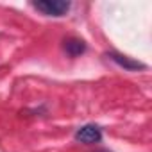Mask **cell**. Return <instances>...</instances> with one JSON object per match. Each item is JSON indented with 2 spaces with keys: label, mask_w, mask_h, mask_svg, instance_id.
I'll use <instances>...</instances> for the list:
<instances>
[{
  "label": "cell",
  "mask_w": 152,
  "mask_h": 152,
  "mask_svg": "<svg viewBox=\"0 0 152 152\" xmlns=\"http://www.w3.org/2000/svg\"><path fill=\"white\" fill-rule=\"evenodd\" d=\"M64 48L70 56H79L86 50V45L81 39H68V41H64Z\"/></svg>",
  "instance_id": "obj_4"
},
{
  "label": "cell",
  "mask_w": 152,
  "mask_h": 152,
  "mask_svg": "<svg viewBox=\"0 0 152 152\" xmlns=\"http://www.w3.org/2000/svg\"><path fill=\"white\" fill-rule=\"evenodd\" d=\"M75 140L81 141V143H86V145L99 143L102 140V132H100V129L97 125L88 124V125H83L81 129H77V132H75Z\"/></svg>",
  "instance_id": "obj_2"
},
{
  "label": "cell",
  "mask_w": 152,
  "mask_h": 152,
  "mask_svg": "<svg viewBox=\"0 0 152 152\" xmlns=\"http://www.w3.org/2000/svg\"><path fill=\"white\" fill-rule=\"evenodd\" d=\"M116 64H120L122 68H125V70H141V68H145V64L143 63H140V61H134V59H131V57H127V56H122V54H116V52H111V54H107Z\"/></svg>",
  "instance_id": "obj_3"
},
{
  "label": "cell",
  "mask_w": 152,
  "mask_h": 152,
  "mask_svg": "<svg viewBox=\"0 0 152 152\" xmlns=\"http://www.w3.org/2000/svg\"><path fill=\"white\" fill-rule=\"evenodd\" d=\"M32 6L47 16H63L70 9V2H64V0H39Z\"/></svg>",
  "instance_id": "obj_1"
}]
</instances>
